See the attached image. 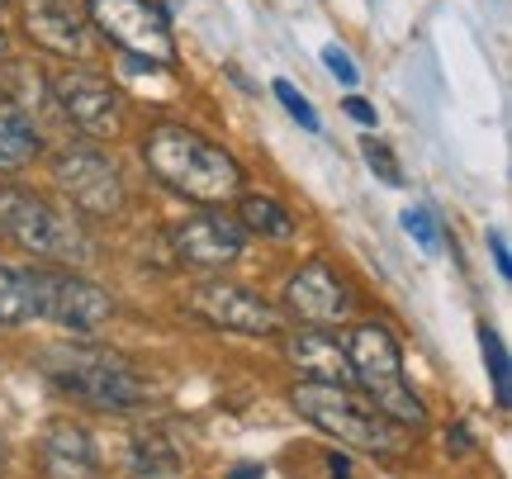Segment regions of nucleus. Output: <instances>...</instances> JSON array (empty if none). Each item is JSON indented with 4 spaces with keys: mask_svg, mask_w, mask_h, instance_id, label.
Listing matches in <instances>:
<instances>
[{
    "mask_svg": "<svg viewBox=\"0 0 512 479\" xmlns=\"http://www.w3.org/2000/svg\"><path fill=\"white\" fill-rule=\"evenodd\" d=\"M143 162L157 171V181L181 190L185 200L219 204L233 200L242 190V166L200 133L181 129V124H157L143 138Z\"/></svg>",
    "mask_w": 512,
    "mask_h": 479,
    "instance_id": "f257e3e1",
    "label": "nucleus"
},
{
    "mask_svg": "<svg viewBox=\"0 0 512 479\" xmlns=\"http://www.w3.org/2000/svg\"><path fill=\"white\" fill-rule=\"evenodd\" d=\"M347 114L356 119V124H366V129H375V105H366V100H356V95H351V100H347Z\"/></svg>",
    "mask_w": 512,
    "mask_h": 479,
    "instance_id": "a878e982",
    "label": "nucleus"
},
{
    "mask_svg": "<svg viewBox=\"0 0 512 479\" xmlns=\"http://www.w3.org/2000/svg\"><path fill=\"white\" fill-rule=\"evenodd\" d=\"M290 404L299 408L313 427H323L328 437H337L342 446H356V451H370V456H403V451L413 446V427L394 423V418L380 413L370 399H356L347 385L304 380V385H294Z\"/></svg>",
    "mask_w": 512,
    "mask_h": 479,
    "instance_id": "f03ea898",
    "label": "nucleus"
},
{
    "mask_svg": "<svg viewBox=\"0 0 512 479\" xmlns=\"http://www.w3.org/2000/svg\"><path fill=\"white\" fill-rule=\"evenodd\" d=\"M0 233L34 257L91 261V238L67 214H57L43 195H29V190H0Z\"/></svg>",
    "mask_w": 512,
    "mask_h": 479,
    "instance_id": "39448f33",
    "label": "nucleus"
},
{
    "mask_svg": "<svg viewBox=\"0 0 512 479\" xmlns=\"http://www.w3.org/2000/svg\"><path fill=\"white\" fill-rule=\"evenodd\" d=\"M34 290H38V318H53L72 332H95L105 318L114 314L110 295L91 285V280L72 276V271H48V266H34Z\"/></svg>",
    "mask_w": 512,
    "mask_h": 479,
    "instance_id": "0eeeda50",
    "label": "nucleus"
},
{
    "mask_svg": "<svg viewBox=\"0 0 512 479\" xmlns=\"http://www.w3.org/2000/svg\"><path fill=\"white\" fill-rule=\"evenodd\" d=\"M489 247H494V261H498V276L508 280V276H512V257H508V238H503V233H489Z\"/></svg>",
    "mask_w": 512,
    "mask_h": 479,
    "instance_id": "393cba45",
    "label": "nucleus"
},
{
    "mask_svg": "<svg viewBox=\"0 0 512 479\" xmlns=\"http://www.w3.org/2000/svg\"><path fill=\"white\" fill-rule=\"evenodd\" d=\"M256 475H261L256 465H242V470H238V475H233V479H256Z\"/></svg>",
    "mask_w": 512,
    "mask_h": 479,
    "instance_id": "bb28decb",
    "label": "nucleus"
},
{
    "mask_svg": "<svg viewBox=\"0 0 512 479\" xmlns=\"http://www.w3.org/2000/svg\"><path fill=\"white\" fill-rule=\"evenodd\" d=\"M38 465H43L48 479H95V470H100L86 427H76V423H53L43 432Z\"/></svg>",
    "mask_w": 512,
    "mask_h": 479,
    "instance_id": "4468645a",
    "label": "nucleus"
},
{
    "mask_svg": "<svg viewBox=\"0 0 512 479\" xmlns=\"http://www.w3.org/2000/svg\"><path fill=\"white\" fill-rule=\"evenodd\" d=\"M285 351H290L294 366L304 370L309 380H318V385H347V389H356L347 347H342L332 332H294L290 342H285Z\"/></svg>",
    "mask_w": 512,
    "mask_h": 479,
    "instance_id": "2eb2a0df",
    "label": "nucleus"
},
{
    "mask_svg": "<svg viewBox=\"0 0 512 479\" xmlns=\"http://www.w3.org/2000/svg\"><path fill=\"white\" fill-rule=\"evenodd\" d=\"M190 314H200L204 323L214 328H228V332H247V337H271L280 332V314L261 295H252L247 285H223V280H204L190 290Z\"/></svg>",
    "mask_w": 512,
    "mask_h": 479,
    "instance_id": "6e6552de",
    "label": "nucleus"
},
{
    "mask_svg": "<svg viewBox=\"0 0 512 479\" xmlns=\"http://www.w3.org/2000/svg\"><path fill=\"white\" fill-rule=\"evenodd\" d=\"M48 366V380H53L62 394L81 399L95 413H128L147 399V385L133 375L124 356L100 347H57L43 356Z\"/></svg>",
    "mask_w": 512,
    "mask_h": 479,
    "instance_id": "7ed1b4c3",
    "label": "nucleus"
},
{
    "mask_svg": "<svg viewBox=\"0 0 512 479\" xmlns=\"http://www.w3.org/2000/svg\"><path fill=\"white\" fill-rule=\"evenodd\" d=\"M19 15H24L29 38L43 43L48 53H67V57L86 53V29H81V15H76L67 0H19Z\"/></svg>",
    "mask_w": 512,
    "mask_h": 479,
    "instance_id": "ddd939ff",
    "label": "nucleus"
},
{
    "mask_svg": "<svg viewBox=\"0 0 512 479\" xmlns=\"http://www.w3.org/2000/svg\"><path fill=\"white\" fill-rule=\"evenodd\" d=\"M34 318H38L34 271L0 266V328H19V323H34Z\"/></svg>",
    "mask_w": 512,
    "mask_h": 479,
    "instance_id": "a211bd4d",
    "label": "nucleus"
},
{
    "mask_svg": "<svg viewBox=\"0 0 512 479\" xmlns=\"http://www.w3.org/2000/svg\"><path fill=\"white\" fill-rule=\"evenodd\" d=\"M128 470L133 479H181L185 470V437L176 427H147L128 446Z\"/></svg>",
    "mask_w": 512,
    "mask_h": 479,
    "instance_id": "dca6fc26",
    "label": "nucleus"
},
{
    "mask_svg": "<svg viewBox=\"0 0 512 479\" xmlns=\"http://www.w3.org/2000/svg\"><path fill=\"white\" fill-rule=\"evenodd\" d=\"M95 29L110 38L114 48H124L128 57H147V62H176V38L166 15L152 0H86Z\"/></svg>",
    "mask_w": 512,
    "mask_h": 479,
    "instance_id": "423d86ee",
    "label": "nucleus"
},
{
    "mask_svg": "<svg viewBox=\"0 0 512 479\" xmlns=\"http://www.w3.org/2000/svg\"><path fill=\"white\" fill-rule=\"evenodd\" d=\"M275 95H280V105L290 110V119L299 124V129H309V133H318V114H313V105L304 100V95L294 91L290 81H275Z\"/></svg>",
    "mask_w": 512,
    "mask_h": 479,
    "instance_id": "412c9836",
    "label": "nucleus"
},
{
    "mask_svg": "<svg viewBox=\"0 0 512 479\" xmlns=\"http://www.w3.org/2000/svg\"><path fill=\"white\" fill-rule=\"evenodd\" d=\"M366 162H370V166H375V171H380V176H384V185H403V171H399V162L389 157V148H384V143H366Z\"/></svg>",
    "mask_w": 512,
    "mask_h": 479,
    "instance_id": "5701e85b",
    "label": "nucleus"
},
{
    "mask_svg": "<svg viewBox=\"0 0 512 479\" xmlns=\"http://www.w3.org/2000/svg\"><path fill=\"white\" fill-rule=\"evenodd\" d=\"M53 176L86 214H119L124 209V181L100 152H62L53 162Z\"/></svg>",
    "mask_w": 512,
    "mask_h": 479,
    "instance_id": "1a4fd4ad",
    "label": "nucleus"
},
{
    "mask_svg": "<svg viewBox=\"0 0 512 479\" xmlns=\"http://www.w3.org/2000/svg\"><path fill=\"white\" fill-rule=\"evenodd\" d=\"M38 129L34 119L10 105V100H0V171H24V166L38 157Z\"/></svg>",
    "mask_w": 512,
    "mask_h": 479,
    "instance_id": "f3484780",
    "label": "nucleus"
},
{
    "mask_svg": "<svg viewBox=\"0 0 512 479\" xmlns=\"http://www.w3.org/2000/svg\"><path fill=\"white\" fill-rule=\"evenodd\" d=\"M171 247L190 266H228L242 257V223L223 214H190L171 228Z\"/></svg>",
    "mask_w": 512,
    "mask_h": 479,
    "instance_id": "f8f14e48",
    "label": "nucleus"
},
{
    "mask_svg": "<svg viewBox=\"0 0 512 479\" xmlns=\"http://www.w3.org/2000/svg\"><path fill=\"white\" fill-rule=\"evenodd\" d=\"M285 304H290V314H299L313 328H332V323H342L351 314L347 285L332 276L328 261L299 266V276H290V285H285Z\"/></svg>",
    "mask_w": 512,
    "mask_h": 479,
    "instance_id": "9b49d317",
    "label": "nucleus"
},
{
    "mask_svg": "<svg viewBox=\"0 0 512 479\" xmlns=\"http://www.w3.org/2000/svg\"><path fill=\"white\" fill-rule=\"evenodd\" d=\"M347 361H351V375H356V385L370 389V404L389 413L394 423L413 427L418 432L427 423V408L413 389L403 385V356H399V342H394V332L380 328V323H361L356 332H347Z\"/></svg>",
    "mask_w": 512,
    "mask_h": 479,
    "instance_id": "20e7f679",
    "label": "nucleus"
},
{
    "mask_svg": "<svg viewBox=\"0 0 512 479\" xmlns=\"http://www.w3.org/2000/svg\"><path fill=\"white\" fill-rule=\"evenodd\" d=\"M479 347H484L489 375H494V385H498V404H508V351H503V337H498L489 323L479 328Z\"/></svg>",
    "mask_w": 512,
    "mask_h": 479,
    "instance_id": "aec40b11",
    "label": "nucleus"
},
{
    "mask_svg": "<svg viewBox=\"0 0 512 479\" xmlns=\"http://www.w3.org/2000/svg\"><path fill=\"white\" fill-rule=\"evenodd\" d=\"M403 228H408V238L422 242V252H437V228H432V219H427L422 209H408V214H403Z\"/></svg>",
    "mask_w": 512,
    "mask_h": 479,
    "instance_id": "4be33fe9",
    "label": "nucleus"
},
{
    "mask_svg": "<svg viewBox=\"0 0 512 479\" xmlns=\"http://www.w3.org/2000/svg\"><path fill=\"white\" fill-rule=\"evenodd\" d=\"M323 62L332 67V76H337L342 86H356V62H351L342 48H323Z\"/></svg>",
    "mask_w": 512,
    "mask_h": 479,
    "instance_id": "b1692460",
    "label": "nucleus"
},
{
    "mask_svg": "<svg viewBox=\"0 0 512 479\" xmlns=\"http://www.w3.org/2000/svg\"><path fill=\"white\" fill-rule=\"evenodd\" d=\"M0 470H5V442H0Z\"/></svg>",
    "mask_w": 512,
    "mask_h": 479,
    "instance_id": "c85d7f7f",
    "label": "nucleus"
},
{
    "mask_svg": "<svg viewBox=\"0 0 512 479\" xmlns=\"http://www.w3.org/2000/svg\"><path fill=\"white\" fill-rule=\"evenodd\" d=\"M242 228H252L261 238H294V214L271 195H242L238 204Z\"/></svg>",
    "mask_w": 512,
    "mask_h": 479,
    "instance_id": "6ab92c4d",
    "label": "nucleus"
},
{
    "mask_svg": "<svg viewBox=\"0 0 512 479\" xmlns=\"http://www.w3.org/2000/svg\"><path fill=\"white\" fill-rule=\"evenodd\" d=\"M0 62H5V29H0Z\"/></svg>",
    "mask_w": 512,
    "mask_h": 479,
    "instance_id": "cd10ccee",
    "label": "nucleus"
},
{
    "mask_svg": "<svg viewBox=\"0 0 512 479\" xmlns=\"http://www.w3.org/2000/svg\"><path fill=\"white\" fill-rule=\"evenodd\" d=\"M53 100L76 129L95 133V138H105V133L119 129V95L110 91L105 76L76 72V67L72 72H57L53 76Z\"/></svg>",
    "mask_w": 512,
    "mask_h": 479,
    "instance_id": "9d476101",
    "label": "nucleus"
}]
</instances>
